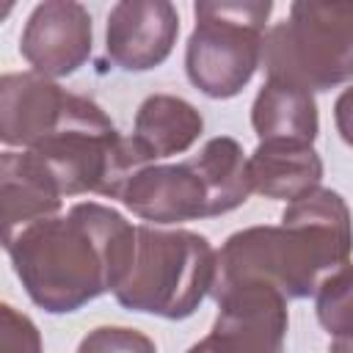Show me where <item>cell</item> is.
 Masks as SVG:
<instances>
[{
	"instance_id": "cell-5",
	"label": "cell",
	"mask_w": 353,
	"mask_h": 353,
	"mask_svg": "<svg viewBox=\"0 0 353 353\" xmlns=\"http://www.w3.org/2000/svg\"><path fill=\"white\" fill-rule=\"evenodd\" d=\"M268 80L328 91L353 80V3L298 0L262 47Z\"/></svg>"
},
{
	"instance_id": "cell-6",
	"label": "cell",
	"mask_w": 353,
	"mask_h": 353,
	"mask_svg": "<svg viewBox=\"0 0 353 353\" xmlns=\"http://www.w3.org/2000/svg\"><path fill=\"white\" fill-rule=\"evenodd\" d=\"M270 0H201L193 6L196 28L185 50L190 83L212 97H237L262 63Z\"/></svg>"
},
{
	"instance_id": "cell-20",
	"label": "cell",
	"mask_w": 353,
	"mask_h": 353,
	"mask_svg": "<svg viewBox=\"0 0 353 353\" xmlns=\"http://www.w3.org/2000/svg\"><path fill=\"white\" fill-rule=\"evenodd\" d=\"M328 353H353V334L350 336H331Z\"/></svg>"
},
{
	"instance_id": "cell-3",
	"label": "cell",
	"mask_w": 353,
	"mask_h": 353,
	"mask_svg": "<svg viewBox=\"0 0 353 353\" xmlns=\"http://www.w3.org/2000/svg\"><path fill=\"white\" fill-rule=\"evenodd\" d=\"M215 276L218 254L204 234L135 226L132 262L113 295L130 312L185 320L212 292Z\"/></svg>"
},
{
	"instance_id": "cell-12",
	"label": "cell",
	"mask_w": 353,
	"mask_h": 353,
	"mask_svg": "<svg viewBox=\"0 0 353 353\" xmlns=\"http://www.w3.org/2000/svg\"><path fill=\"white\" fill-rule=\"evenodd\" d=\"M0 199H3V240L25 226L52 218L61 210L63 193L52 171L33 152L6 149L0 157Z\"/></svg>"
},
{
	"instance_id": "cell-16",
	"label": "cell",
	"mask_w": 353,
	"mask_h": 353,
	"mask_svg": "<svg viewBox=\"0 0 353 353\" xmlns=\"http://www.w3.org/2000/svg\"><path fill=\"white\" fill-rule=\"evenodd\" d=\"M317 320L331 336L353 334V265L339 268L314 295Z\"/></svg>"
},
{
	"instance_id": "cell-9",
	"label": "cell",
	"mask_w": 353,
	"mask_h": 353,
	"mask_svg": "<svg viewBox=\"0 0 353 353\" xmlns=\"http://www.w3.org/2000/svg\"><path fill=\"white\" fill-rule=\"evenodd\" d=\"M94 28L85 6L74 0L39 3L22 30L19 52L41 77L74 74L91 55Z\"/></svg>"
},
{
	"instance_id": "cell-13",
	"label": "cell",
	"mask_w": 353,
	"mask_h": 353,
	"mask_svg": "<svg viewBox=\"0 0 353 353\" xmlns=\"http://www.w3.org/2000/svg\"><path fill=\"white\" fill-rule=\"evenodd\" d=\"M248 176L254 193L265 199L295 201L320 188L323 160L312 143L301 141H259L248 157Z\"/></svg>"
},
{
	"instance_id": "cell-7",
	"label": "cell",
	"mask_w": 353,
	"mask_h": 353,
	"mask_svg": "<svg viewBox=\"0 0 353 353\" xmlns=\"http://www.w3.org/2000/svg\"><path fill=\"white\" fill-rule=\"evenodd\" d=\"M212 331L188 353H284L287 298L265 284H240L212 295Z\"/></svg>"
},
{
	"instance_id": "cell-11",
	"label": "cell",
	"mask_w": 353,
	"mask_h": 353,
	"mask_svg": "<svg viewBox=\"0 0 353 353\" xmlns=\"http://www.w3.org/2000/svg\"><path fill=\"white\" fill-rule=\"evenodd\" d=\"M72 102V91L36 72H8L0 77V138L6 146L33 149L58 130Z\"/></svg>"
},
{
	"instance_id": "cell-17",
	"label": "cell",
	"mask_w": 353,
	"mask_h": 353,
	"mask_svg": "<svg viewBox=\"0 0 353 353\" xmlns=\"http://www.w3.org/2000/svg\"><path fill=\"white\" fill-rule=\"evenodd\" d=\"M77 353H157V347L146 334L135 328L99 325L80 339Z\"/></svg>"
},
{
	"instance_id": "cell-14",
	"label": "cell",
	"mask_w": 353,
	"mask_h": 353,
	"mask_svg": "<svg viewBox=\"0 0 353 353\" xmlns=\"http://www.w3.org/2000/svg\"><path fill=\"white\" fill-rule=\"evenodd\" d=\"M201 132L204 119L188 99L174 94H152L141 102L130 138L146 165H154V160L188 152L201 138Z\"/></svg>"
},
{
	"instance_id": "cell-1",
	"label": "cell",
	"mask_w": 353,
	"mask_h": 353,
	"mask_svg": "<svg viewBox=\"0 0 353 353\" xmlns=\"http://www.w3.org/2000/svg\"><path fill=\"white\" fill-rule=\"evenodd\" d=\"M3 245L28 298L50 314H66L116 292L132 262L135 226L105 204L83 201L25 226Z\"/></svg>"
},
{
	"instance_id": "cell-4",
	"label": "cell",
	"mask_w": 353,
	"mask_h": 353,
	"mask_svg": "<svg viewBox=\"0 0 353 353\" xmlns=\"http://www.w3.org/2000/svg\"><path fill=\"white\" fill-rule=\"evenodd\" d=\"M28 152L44 160L63 196L99 193L119 199L124 185L146 168L132 138H124L110 116L80 94H72L58 130Z\"/></svg>"
},
{
	"instance_id": "cell-8",
	"label": "cell",
	"mask_w": 353,
	"mask_h": 353,
	"mask_svg": "<svg viewBox=\"0 0 353 353\" xmlns=\"http://www.w3.org/2000/svg\"><path fill=\"white\" fill-rule=\"evenodd\" d=\"M121 204L152 223H185L221 215L199 154L174 165H146L121 190Z\"/></svg>"
},
{
	"instance_id": "cell-10",
	"label": "cell",
	"mask_w": 353,
	"mask_h": 353,
	"mask_svg": "<svg viewBox=\"0 0 353 353\" xmlns=\"http://www.w3.org/2000/svg\"><path fill=\"white\" fill-rule=\"evenodd\" d=\"M179 36V14L168 0H121L108 14L105 52L124 72L160 66Z\"/></svg>"
},
{
	"instance_id": "cell-2",
	"label": "cell",
	"mask_w": 353,
	"mask_h": 353,
	"mask_svg": "<svg viewBox=\"0 0 353 353\" xmlns=\"http://www.w3.org/2000/svg\"><path fill=\"white\" fill-rule=\"evenodd\" d=\"M350 251L353 221L345 199L331 188H314L287 204L279 226H248L226 237L212 295L265 284L287 301L309 298L350 262Z\"/></svg>"
},
{
	"instance_id": "cell-18",
	"label": "cell",
	"mask_w": 353,
	"mask_h": 353,
	"mask_svg": "<svg viewBox=\"0 0 353 353\" xmlns=\"http://www.w3.org/2000/svg\"><path fill=\"white\" fill-rule=\"evenodd\" d=\"M0 353H41L36 323L11 303L0 306Z\"/></svg>"
},
{
	"instance_id": "cell-15",
	"label": "cell",
	"mask_w": 353,
	"mask_h": 353,
	"mask_svg": "<svg viewBox=\"0 0 353 353\" xmlns=\"http://www.w3.org/2000/svg\"><path fill=\"white\" fill-rule=\"evenodd\" d=\"M251 127L259 141L314 143L320 132L317 102L306 88L281 80H265L251 105Z\"/></svg>"
},
{
	"instance_id": "cell-19",
	"label": "cell",
	"mask_w": 353,
	"mask_h": 353,
	"mask_svg": "<svg viewBox=\"0 0 353 353\" xmlns=\"http://www.w3.org/2000/svg\"><path fill=\"white\" fill-rule=\"evenodd\" d=\"M334 121H336V132L339 138L353 146V85L345 88L339 97H336V105H334Z\"/></svg>"
}]
</instances>
